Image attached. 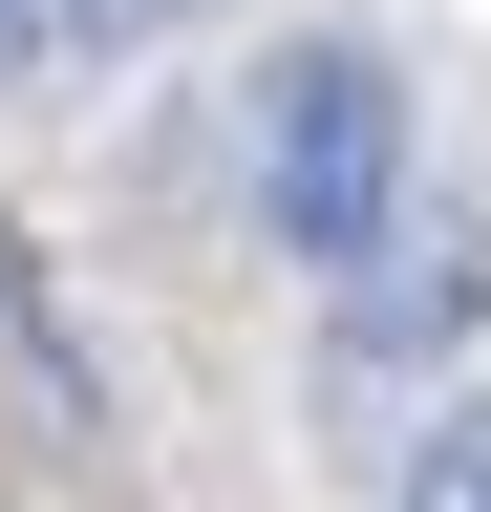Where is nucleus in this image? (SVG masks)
Instances as JSON below:
<instances>
[{
  "instance_id": "obj_1",
  "label": "nucleus",
  "mask_w": 491,
  "mask_h": 512,
  "mask_svg": "<svg viewBox=\"0 0 491 512\" xmlns=\"http://www.w3.org/2000/svg\"><path fill=\"white\" fill-rule=\"evenodd\" d=\"M406 192H427V150H406V64L385 43H278L257 86H235V214H257L299 278H342Z\"/></svg>"
},
{
  "instance_id": "obj_2",
  "label": "nucleus",
  "mask_w": 491,
  "mask_h": 512,
  "mask_svg": "<svg viewBox=\"0 0 491 512\" xmlns=\"http://www.w3.org/2000/svg\"><path fill=\"white\" fill-rule=\"evenodd\" d=\"M470 342H491V192H406L321 278V363H342V406H385V384H449Z\"/></svg>"
},
{
  "instance_id": "obj_3",
  "label": "nucleus",
  "mask_w": 491,
  "mask_h": 512,
  "mask_svg": "<svg viewBox=\"0 0 491 512\" xmlns=\"http://www.w3.org/2000/svg\"><path fill=\"white\" fill-rule=\"evenodd\" d=\"M0 427H22L43 470H107V363H86L65 278H43V235H0Z\"/></svg>"
},
{
  "instance_id": "obj_4",
  "label": "nucleus",
  "mask_w": 491,
  "mask_h": 512,
  "mask_svg": "<svg viewBox=\"0 0 491 512\" xmlns=\"http://www.w3.org/2000/svg\"><path fill=\"white\" fill-rule=\"evenodd\" d=\"M385 512H491V406H449V427H406V491Z\"/></svg>"
},
{
  "instance_id": "obj_5",
  "label": "nucleus",
  "mask_w": 491,
  "mask_h": 512,
  "mask_svg": "<svg viewBox=\"0 0 491 512\" xmlns=\"http://www.w3.org/2000/svg\"><path fill=\"white\" fill-rule=\"evenodd\" d=\"M0 86H86V0H0Z\"/></svg>"
},
{
  "instance_id": "obj_6",
  "label": "nucleus",
  "mask_w": 491,
  "mask_h": 512,
  "mask_svg": "<svg viewBox=\"0 0 491 512\" xmlns=\"http://www.w3.org/2000/svg\"><path fill=\"white\" fill-rule=\"evenodd\" d=\"M171 22H214V0H86V64H129V43H171Z\"/></svg>"
}]
</instances>
